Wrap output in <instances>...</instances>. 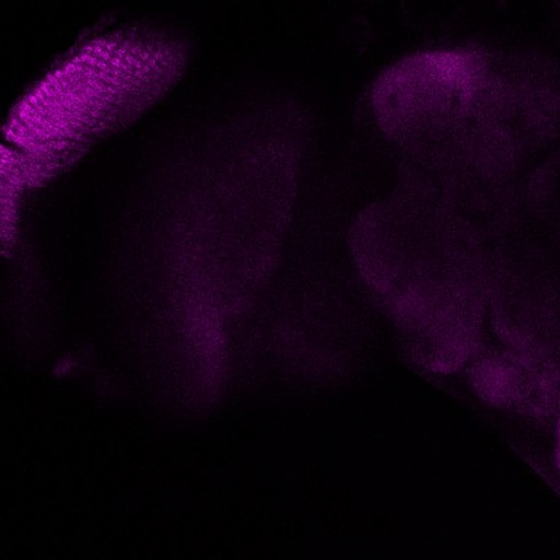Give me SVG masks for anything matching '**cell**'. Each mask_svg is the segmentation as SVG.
I'll return each mask as SVG.
<instances>
[{
    "label": "cell",
    "instance_id": "obj_3",
    "mask_svg": "<svg viewBox=\"0 0 560 560\" xmlns=\"http://www.w3.org/2000/svg\"><path fill=\"white\" fill-rule=\"evenodd\" d=\"M190 56L186 35L158 24H107L83 35L18 101L4 125V182L55 177L151 107Z\"/></svg>",
    "mask_w": 560,
    "mask_h": 560
},
{
    "label": "cell",
    "instance_id": "obj_4",
    "mask_svg": "<svg viewBox=\"0 0 560 560\" xmlns=\"http://www.w3.org/2000/svg\"><path fill=\"white\" fill-rule=\"evenodd\" d=\"M468 383L481 400L524 416L550 422L560 405V363L481 339L467 363Z\"/></svg>",
    "mask_w": 560,
    "mask_h": 560
},
{
    "label": "cell",
    "instance_id": "obj_2",
    "mask_svg": "<svg viewBox=\"0 0 560 560\" xmlns=\"http://www.w3.org/2000/svg\"><path fill=\"white\" fill-rule=\"evenodd\" d=\"M376 125L407 173L467 199L505 182L540 142L503 51L432 48L389 66L371 91Z\"/></svg>",
    "mask_w": 560,
    "mask_h": 560
},
{
    "label": "cell",
    "instance_id": "obj_5",
    "mask_svg": "<svg viewBox=\"0 0 560 560\" xmlns=\"http://www.w3.org/2000/svg\"><path fill=\"white\" fill-rule=\"evenodd\" d=\"M555 424H556V464H558V468L560 470V405H559V410H558V415H556V419H555Z\"/></svg>",
    "mask_w": 560,
    "mask_h": 560
},
{
    "label": "cell",
    "instance_id": "obj_1",
    "mask_svg": "<svg viewBox=\"0 0 560 560\" xmlns=\"http://www.w3.org/2000/svg\"><path fill=\"white\" fill-rule=\"evenodd\" d=\"M350 249L411 361L435 374L466 368L485 336L493 256L464 206L407 173L359 214Z\"/></svg>",
    "mask_w": 560,
    "mask_h": 560
}]
</instances>
